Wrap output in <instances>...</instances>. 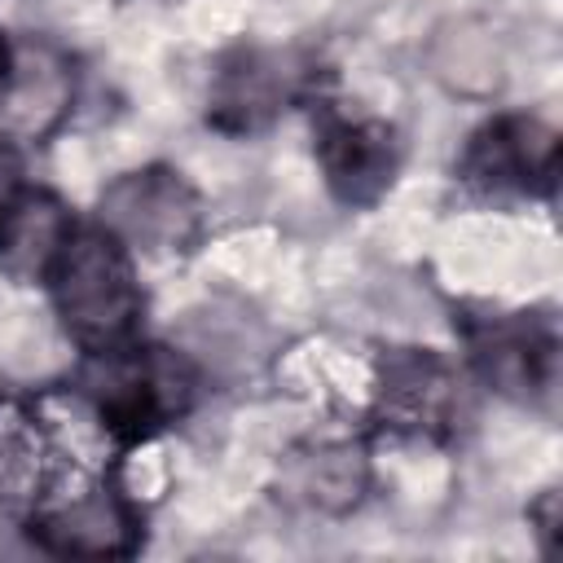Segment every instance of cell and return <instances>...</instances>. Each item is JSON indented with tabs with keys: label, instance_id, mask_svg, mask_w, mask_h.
<instances>
[{
	"label": "cell",
	"instance_id": "11",
	"mask_svg": "<svg viewBox=\"0 0 563 563\" xmlns=\"http://www.w3.org/2000/svg\"><path fill=\"white\" fill-rule=\"evenodd\" d=\"M282 484L290 488L295 501L325 515H343L365 497L369 466L356 444H303L290 453Z\"/></svg>",
	"mask_w": 563,
	"mask_h": 563
},
{
	"label": "cell",
	"instance_id": "15",
	"mask_svg": "<svg viewBox=\"0 0 563 563\" xmlns=\"http://www.w3.org/2000/svg\"><path fill=\"white\" fill-rule=\"evenodd\" d=\"M9 70H13V44L0 35V92H4V84H9Z\"/></svg>",
	"mask_w": 563,
	"mask_h": 563
},
{
	"label": "cell",
	"instance_id": "14",
	"mask_svg": "<svg viewBox=\"0 0 563 563\" xmlns=\"http://www.w3.org/2000/svg\"><path fill=\"white\" fill-rule=\"evenodd\" d=\"M22 150H18V141L9 136V132H0V220H4V211L22 198Z\"/></svg>",
	"mask_w": 563,
	"mask_h": 563
},
{
	"label": "cell",
	"instance_id": "9",
	"mask_svg": "<svg viewBox=\"0 0 563 563\" xmlns=\"http://www.w3.org/2000/svg\"><path fill=\"white\" fill-rule=\"evenodd\" d=\"M75 101V66L48 40H26L13 48V70L0 92V114L9 136H48Z\"/></svg>",
	"mask_w": 563,
	"mask_h": 563
},
{
	"label": "cell",
	"instance_id": "1",
	"mask_svg": "<svg viewBox=\"0 0 563 563\" xmlns=\"http://www.w3.org/2000/svg\"><path fill=\"white\" fill-rule=\"evenodd\" d=\"M44 282L53 286V303L62 312L66 334L84 352L136 343L145 295L132 268V251L110 229H70Z\"/></svg>",
	"mask_w": 563,
	"mask_h": 563
},
{
	"label": "cell",
	"instance_id": "3",
	"mask_svg": "<svg viewBox=\"0 0 563 563\" xmlns=\"http://www.w3.org/2000/svg\"><path fill=\"white\" fill-rule=\"evenodd\" d=\"M101 229L128 251L180 255L202 238V198L172 167H136L101 189Z\"/></svg>",
	"mask_w": 563,
	"mask_h": 563
},
{
	"label": "cell",
	"instance_id": "13",
	"mask_svg": "<svg viewBox=\"0 0 563 563\" xmlns=\"http://www.w3.org/2000/svg\"><path fill=\"white\" fill-rule=\"evenodd\" d=\"M48 444L40 422L18 405L0 400V501H40Z\"/></svg>",
	"mask_w": 563,
	"mask_h": 563
},
{
	"label": "cell",
	"instance_id": "8",
	"mask_svg": "<svg viewBox=\"0 0 563 563\" xmlns=\"http://www.w3.org/2000/svg\"><path fill=\"white\" fill-rule=\"evenodd\" d=\"M136 515L114 484H88L84 493L31 515V537L53 554L119 559L136 550Z\"/></svg>",
	"mask_w": 563,
	"mask_h": 563
},
{
	"label": "cell",
	"instance_id": "2",
	"mask_svg": "<svg viewBox=\"0 0 563 563\" xmlns=\"http://www.w3.org/2000/svg\"><path fill=\"white\" fill-rule=\"evenodd\" d=\"M79 391L119 444H141L189 413L198 374L185 356L167 347L123 343L110 352H88V365L79 369Z\"/></svg>",
	"mask_w": 563,
	"mask_h": 563
},
{
	"label": "cell",
	"instance_id": "12",
	"mask_svg": "<svg viewBox=\"0 0 563 563\" xmlns=\"http://www.w3.org/2000/svg\"><path fill=\"white\" fill-rule=\"evenodd\" d=\"M75 220L66 216V207L53 194H31L22 189V198L4 211L0 220V268L13 277H48L57 251L66 246Z\"/></svg>",
	"mask_w": 563,
	"mask_h": 563
},
{
	"label": "cell",
	"instance_id": "6",
	"mask_svg": "<svg viewBox=\"0 0 563 563\" xmlns=\"http://www.w3.org/2000/svg\"><path fill=\"white\" fill-rule=\"evenodd\" d=\"M559 176V141L541 119L501 114L484 123L466 154L462 180L484 194H550Z\"/></svg>",
	"mask_w": 563,
	"mask_h": 563
},
{
	"label": "cell",
	"instance_id": "10",
	"mask_svg": "<svg viewBox=\"0 0 563 563\" xmlns=\"http://www.w3.org/2000/svg\"><path fill=\"white\" fill-rule=\"evenodd\" d=\"M457 405V387L449 365L435 352H418V347H396L383 356V374H378V418L391 431H409V435H435L449 427Z\"/></svg>",
	"mask_w": 563,
	"mask_h": 563
},
{
	"label": "cell",
	"instance_id": "5",
	"mask_svg": "<svg viewBox=\"0 0 563 563\" xmlns=\"http://www.w3.org/2000/svg\"><path fill=\"white\" fill-rule=\"evenodd\" d=\"M317 163L343 207H374L400 172L396 128L369 114H343L325 106L317 114Z\"/></svg>",
	"mask_w": 563,
	"mask_h": 563
},
{
	"label": "cell",
	"instance_id": "4",
	"mask_svg": "<svg viewBox=\"0 0 563 563\" xmlns=\"http://www.w3.org/2000/svg\"><path fill=\"white\" fill-rule=\"evenodd\" d=\"M303 84H308V66L295 53L233 48L211 75L207 119L229 136L260 132L303 92Z\"/></svg>",
	"mask_w": 563,
	"mask_h": 563
},
{
	"label": "cell",
	"instance_id": "7",
	"mask_svg": "<svg viewBox=\"0 0 563 563\" xmlns=\"http://www.w3.org/2000/svg\"><path fill=\"white\" fill-rule=\"evenodd\" d=\"M471 361L479 378L510 396V400H541L554 387L559 365V339L545 317H488L479 325H466Z\"/></svg>",
	"mask_w": 563,
	"mask_h": 563
}]
</instances>
